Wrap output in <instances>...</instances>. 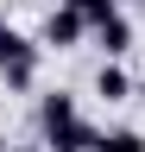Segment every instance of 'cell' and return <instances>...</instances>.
Instances as JSON below:
<instances>
[{"instance_id":"1","label":"cell","mask_w":145,"mask_h":152,"mask_svg":"<svg viewBox=\"0 0 145 152\" xmlns=\"http://www.w3.org/2000/svg\"><path fill=\"white\" fill-rule=\"evenodd\" d=\"M38 64H44V45L25 38L13 19H0V83H6V95H32L38 89Z\"/></svg>"},{"instance_id":"2","label":"cell","mask_w":145,"mask_h":152,"mask_svg":"<svg viewBox=\"0 0 145 152\" xmlns=\"http://www.w3.org/2000/svg\"><path fill=\"white\" fill-rule=\"evenodd\" d=\"M82 38H95V26H88V13L69 7V0H57V7L44 13V26H38V45L44 51H76Z\"/></svg>"},{"instance_id":"3","label":"cell","mask_w":145,"mask_h":152,"mask_svg":"<svg viewBox=\"0 0 145 152\" xmlns=\"http://www.w3.org/2000/svg\"><path fill=\"white\" fill-rule=\"evenodd\" d=\"M95 45H101V57H126L139 45V26H133V13L126 7H114L107 19H95Z\"/></svg>"},{"instance_id":"4","label":"cell","mask_w":145,"mask_h":152,"mask_svg":"<svg viewBox=\"0 0 145 152\" xmlns=\"http://www.w3.org/2000/svg\"><path fill=\"white\" fill-rule=\"evenodd\" d=\"M88 89H95L107 108H120V102H133V95H139V83L126 76V64H120V57H101V70H95V83H88Z\"/></svg>"},{"instance_id":"5","label":"cell","mask_w":145,"mask_h":152,"mask_svg":"<svg viewBox=\"0 0 145 152\" xmlns=\"http://www.w3.org/2000/svg\"><path fill=\"white\" fill-rule=\"evenodd\" d=\"M38 140H44V152H95V146H101V127H88L82 114H76V121H63V127L38 133Z\"/></svg>"},{"instance_id":"6","label":"cell","mask_w":145,"mask_h":152,"mask_svg":"<svg viewBox=\"0 0 145 152\" xmlns=\"http://www.w3.org/2000/svg\"><path fill=\"white\" fill-rule=\"evenodd\" d=\"M76 95H69V89H44L38 95V133H50V127H63V121H76Z\"/></svg>"},{"instance_id":"7","label":"cell","mask_w":145,"mask_h":152,"mask_svg":"<svg viewBox=\"0 0 145 152\" xmlns=\"http://www.w3.org/2000/svg\"><path fill=\"white\" fill-rule=\"evenodd\" d=\"M95 152H145V133H139V127H107Z\"/></svg>"},{"instance_id":"8","label":"cell","mask_w":145,"mask_h":152,"mask_svg":"<svg viewBox=\"0 0 145 152\" xmlns=\"http://www.w3.org/2000/svg\"><path fill=\"white\" fill-rule=\"evenodd\" d=\"M69 7H82V13H88V26H95V19H107L114 7H126V0H69Z\"/></svg>"},{"instance_id":"9","label":"cell","mask_w":145,"mask_h":152,"mask_svg":"<svg viewBox=\"0 0 145 152\" xmlns=\"http://www.w3.org/2000/svg\"><path fill=\"white\" fill-rule=\"evenodd\" d=\"M0 152H13V140H6V127H0Z\"/></svg>"},{"instance_id":"10","label":"cell","mask_w":145,"mask_h":152,"mask_svg":"<svg viewBox=\"0 0 145 152\" xmlns=\"http://www.w3.org/2000/svg\"><path fill=\"white\" fill-rule=\"evenodd\" d=\"M13 152H44V140H38V146H13Z\"/></svg>"},{"instance_id":"11","label":"cell","mask_w":145,"mask_h":152,"mask_svg":"<svg viewBox=\"0 0 145 152\" xmlns=\"http://www.w3.org/2000/svg\"><path fill=\"white\" fill-rule=\"evenodd\" d=\"M126 7H145V0H126Z\"/></svg>"},{"instance_id":"12","label":"cell","mask_w":145,"mask_h":152,"mask_svg":"<svg viewBox=\"0 0 145 152\" xmlns=\"http://www.w3.org/2000/svg\"><path fill=\"white\" fill-rule=\"evenodd\" d=\"M139 102H145V83H139Z\"/></svg>"}]
</instances>
